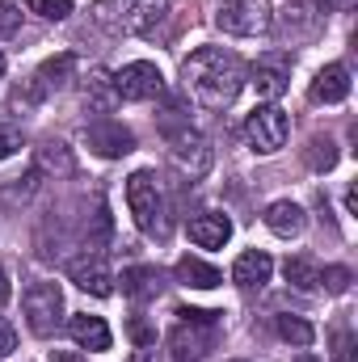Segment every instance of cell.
Here are the masks:
<instances>
[{"mask_svg":"<svg viewBox=\"0 0 358 362\" xmlns=\"http://www.w3.org/2000/svg\"><path fill=\"white\" fill-rule=\"evenodd\" d=\"M181 85L202 110H228L245 89V64L224 47H198L181 64Z\"/></svg>","mask_w":358,"mask_h":362,"instance_id":"6da1fadb","label":"cell"},{"mask_svg":"<svg viewBox=\"0 0 358 362\" xmlns=\"http://www.w3.org/2000/svg\"><path fill=\"white\" fill-rule=\"evenodd\" d=\"M169 13V0H93V21L110 34H152Z\"/></svg>","mask_w":358,"mask_h":362,"instance_id":"7a4b0ae2","label":"cell"},{"mask_svg":"<svg viewBox=\"0 0 358 362\" xmlns=\"http://www.w3.org/2000/svg\"><path fill=\"white\" fill-rule=\"evenodd\" d=\"M181 320L169 329V354L173 362H207L215 341H219V312H198V308H181Z\"/></svg>","mask_w":358,"mask_h":362,"instance_id":"3957f363","label":"cell"},{"mask_svg":"<svg viewBox=\"0 0 358 362\" xmlns=\"http://www.w3.org/2000/svg\"><path fill=\"white\" fill-rule=\"evenodd\" d=\"M127 206H131V219L144 236L161 240L169 232V206H165V189H161L156 173L139 169V173L127 177Z\"/></svg>","mask_w":358,"mask_h":362,"instance_id":"277c9868","label":"cell"},{"mask_svg":"<svg viewBox=\"0 0 358 362\" xmlns=\"http://www.w3.org/2000/svg\"><path fill=\"white\" fill-rule=\"evenodd\" d=\"M215 25L232 38H262L274 25L266 0H219L215 4Z\"/></svg>","mask_w":358,"mask_h":362,"instance_id":"5b68a950","label":"cell"},{"mask_svg":"<svg viewBox=\"0 0 358 362\" xmlns=\"http://www.w3.org/2000/svg\"><path fill=\"white\" fill-rule=\"evenodd\" d=\"M161 135H165V144H169L173 160H178L190 177H202V173L211 169V144H207V135H202L198 127L165 118V122H161Z\"/></svg>","mask_w":358,"mask_h":362,"instance_id":"8992f818","label":"cell"},{"mask_svg":"<svg viewBox=\"0 0 358 362\" xmlns=\"http://www.w3.org/2000/svg\"><path fill=\"white\" fill-rule=\"evenodd\" d=\"M25 308V325L34 337H55L59 325H64V291L59 282H34L21 299Z\"/></svg>","mask_w":358,"mask_h":362,"instance_id":"52a82bcc","label":"cell"},{"mask_svg":"<svg viewBox=\"0 0 358 362\" xmlns=\"http://www.w3.org/2000/svg\"><path fill=\"white\" fill-rule=\"evenodd\" d=\"M287 135H291V118H287L274 101L258 105V110L245 118V144H249L258 156L282 152V148H287Z\"/></svg>","mask_w":358,"mask_h":362,"instance_id":"ba28073f","label":"cell"},{"mask_svg":"<svg viewBox=\"0 0 358 362\" xmlns=\"http://www.w3.org/2000/svg\"><path fill=\"white\" fill-rule=\"evenodd\" d=\"M110 89H114L118 101H152V97L165 93V76H161L156 64L135 59V64H122V68L110 76Z\"/></svg>","mask_w":358,"mask_h":362,"instance_id":"9c48e42d","label":"cell"},{"mask_svg":"<svg viewBox=\"0 0 358 362\" xmlns=\"http://www.w3.org/2000/svg\"><path fill=\"white\" fill-rule=\"evenodd\" d=\"M245 76H249V85L262 101H278L291 85V55L287 51H266V55H258V64Z\"/></svg>","mask_w":358,"mask_h":362,"instance_id":"30bf717a","label":"cell"},{"mask_svg":"<svg viewBox=\"0 0 358 362\" xmlns=\"http://www.w3.org/2000/svg\"><path fill=\"white\" fill-rule=\"evenodd\" d=\"M85 139H89V148L97 156H105V160H118V156H127L131 148H135V135H131V127H122L118 118H110V114H101L97 122H93L89 131H85Z\"/></svg>","mask_w":358,"mask_h":362,"instance_id":"8fae6325","label":"cell"},{"mask_svg":"<svg viewBox=\"0 0 358 362\" xmlns=\"http://www.w3.org/2000/svg\"><path fill=\"white\" fill-rule=\"evenodd\" d=\"M190 240L198 249H224L232 240V219L224 211H198L190 219Z\"/></svg>","mask_w":358,"mask_h":362,"instance_id":"7c38bea8","label":"cell"},{"mask_svg":"<svg viewBox=\"0 0 358 362\" xmlns=\"http://www.w3.org/2000/svg\"><path fill=\"white\" fill-rule=\"evenodd\" d=\"M68 278L81 286V291H89V295H97V299H105V295H114V274L105 270V262L101 257H93V253H85V257H76L72 266H68Z\"/></svg>","mask_w":358,"mask_h":362,"instance_id":"4fadbf2b","label":"cell"},{"mask_svg":"<svg viewBox=\"0 0 358 362\" xmlns=\"http://www.w3.org/2000/svg\"><path fill=\"white\" fill-rule=\"evenodd\" d=\"M308 97H312L316 105H337V101H346V97H350V68H346V64H325V68L316 72Z\"/></svg>","mask_w":358,"mask_h":362,"instance_id":"5bb4252c","label":"cell"},{"mask_svg":"<svg viewBox=\"0 0 358 362\" xmlns=\"http://www.w3.org/2000/svg\"><path fill=\"white\" fill-rule=\"evenodd\" d=\"M270 274H274V262H270V253H262V249H245L232 262V282L241 291H262L270 282Z\"/></svg>","mask_w":358,"mask_h":362,"instance_id":"9a60e30c","label":"cell"},{"mask_svg":"<svg viewBox=\"0 0 358 362\" xmlns=\"http://www.w3.org/2000/svg\"><path fill=\"white\" fill-rule=\"evenodd\" d=\"M68 337L81 346V350H89V354H101V350H110V325L101 320V316H89V312H81V316H72L68 320Z\"/></svg>","mask_w":358,"mask_h":362,"instance_id":"2e32d148","label":"cell"},{"mask_svg":"<svg viewBox=\"0 0 358 362\" xmlns=\"http://www.w3.org/2000/svg\"><path fill=\"white\" fill-rule=\"evenodd\" d=\"M266 228L274 236H282V240H291V236H299L304 228H308V215H304V206L299 202H291V198H278V202H270L266 206Z\"/></svg>","mask_w":358,"mask_h":362,"instance_id":"e0dca14e","label":"cell"},{"mask_svg":"<svg viewBox=\"0 0 358 362\" xmlns=\"http://www.w3.org/2000/svg\"><path fill=\"white\" fill-rule=\"evenodd\" d=\"M114 282H122V295L135 299V303H148V299L161 295V270H152V266H131V270H122V278H114Z\"/></svg>","mask_w":358,"mask_h":362,"instance_id":"ac0fdd59","label":"cell"},{"mask_svg":"<svg viewBox=\"0 0 358 362\" xmlns=\"http://www.w3.org/2000/svg\"><path fill=\"white\" fill-rule=\"evenodd\" d=\"M173 278H178L181 286H194V291H211V286L224 282V274L215 270V266H207V262H198V257H181L178 266H173Z\"/></svg>","mask_w":358,"mask_h":362,"instance_id":"d6986e66","label":"cell"},{"mask_svg":"<svg viewBox=\"0 0 358 362\" xmlns=\"http://www.w3.org/2000/svg\"><path fill=\"white\" fill-rule=\"evenodd\" d=\"M282 270H287V282L295 291H304V295L321 291V262H312V257H287Z\"/></svg>","mask_w":358,"mask_h":362,"instance_id":"ffe728a7","label":"cell"},{"mask_svg":"<svg viewBox=\"0 0 358 362\" xmlns=\"http://www.w3.org/2000/svg\"><path fill=\"white\" fill-rule=\"evenodd\" d=\"M72 68H76V55H59V59L42 64V68H38V76H34L38 93H47V89H64V85H68V76H72Z\"/></svg>","mask_w":358,"mask_h":362,"instance_id":"44dd1931","label":"cell"},{"mask_svg":"<svg viewBox=\"0 0 358 362\" xmlns=\"http://www.w3.org/2000/svg\"><path fill=\"white\" fill-rule=\"evenodd\" d=\"M274 333L282 337V341H291V346H299V350H308L312 346V325L304 320V316H274Z\"/></svg>","mask_w":358,"mask_h":362,"instance_id":"7402d4cb","label":"cell"},{"mask_svg":"<svg viewBox=\"0 0 358 362\" xmlns=\"http://www.w3.org/2000/svg\"><path fill=\"white\" fill-rule=\"evenodd\" d=\"M287 34H295V38H312L316 34V17H312V4L308 0H295V4H287Z\"/></svg>","mask_w":358,"mask_h":362,"instance_id":"603a6c76","label":"cell"},{"mask_svg":"<svg viewBox=\"0 0 358 362\" xmlns=\"http://www.w3.org/2000/svg\"><path fill=\"white\" fill-rule=\"evenodd\" d=\"M85 101H89L93 114H110L114 110V89H110V81H105V72H93V81L85 85Z\"/></svg>","mask_w":358,"mask_h":362,"instance_id":"cb8c5ba5","label":"cell"},{"mask_svg":"<svg viewBox=\"0 0 358 362\" xmlns=\"http://www.w3.org/2000/svg\"><path fill=\"white\" fill-rule=\"evenodd\" d=\"M333 165H337V144H333L329 135H325V139L316 135V139L308 144V169H316V173H329Z\"/></svg>","mask_w":358,"mask_h":362,"instance_id":"d4e9b609","label":"cell"},{"mask_svg":"<svg viewBox=\"0 0 358 362\" xmlns=\"http://www.w3.org/2000/svg\"><path fill=\"white\" fill-rule=\"evenodd\" d=\"M30 13H38L42 21H68L72 17V0H30Z\"/></svg>","mask_w":358,"mask_h":362,"instance_id":"484cf974","label":"cell"},{"mask_svg":"<svg viewBox=\"0 0 358 362\" xmlns=\"http://www.w3.org/2000/svg\"><path fill=\"white\" fill-rule=\"evenodd\" d=\"M321 286H329L333 295H342V291L350 286V270H346V266H325V270H321Z\"/></svg>","mask_w":358,"mask_h":362,"instance_id":"4316f807","label":"cell"},{"mask_svg":"<svg viewBox=\"0 0 358 362\" xmlns=\"http://www.w3.org/2000/svg\"><path fill=\"white\" fill-rule=\"evenodd\" d=\"M17 25H21V8L0 0V38H13V34H17Z\"/></svg>","mask_w":358,"mask_h":362,"instance_id":"83f0119b","label":"cell"},{"mask_svg":"<svg viewBox=\"0 0 358 362\" xmlns=\"http://www.w3.org/2000/svg\"><path fill=\"white\" fill-rule=\"evenodd\" d=\"M17 148H21V131L8 127V122H0V160H8Z\"/></svg>","mask_w":358,"mask_h":362,"instance_id":"f1b7e54d","label":"cell"},{"mask_svg":"<svg viewBox=\"0 0 358 362\" xmlns=\"http://www.w3.org/2000/svg\"><path fill=\"white\" fill-rule=\"evenodd\" d=\"M13 350H17V329L8 320H0V358H8Z\"/></svg>","mask_w":358,"mask_h":362,"instance_id":"f546056e","label":"cell"},{"mask_svg":"<svg viewBox=\"0 0 358 362\" xmlns=\"http://www.w3.org/2000/svg\"><path fill=\"white\" fill-rule=\"evenodd\" d=\"M333 358L350 362V333H333Z\"/></svg>","mask_w":358,"mask_h":362,"instance_id":"4dcf8cb0","label":"cell"},{"mask_svg":"<svg viewBox=\"0 0 358 362\" xmlns=\"http://www.w3.org/2000/svg\"><path fill=\"white\" fill-rule=\"evenodd\" d=\"M358 0H321V8H329V13H350Z\"/></svg>","mask_w":358,"mask_h":362,"instance_id":"1f68e13d","label":"cell"},{"mask_svg":"<svg viewBox=\"0 0 358 362\" xmlns=\"http://www.w3.org/2000/svg\"><path fill=\"white\" fill-rule=\"evenodd\" d=\"M346 211H350V215L358 211V185H350V189H346Z\"/></svg>","mask_w":358,"mask_h":362,"instance_id":"d6a6232c","label":"cell"},{"mask_svg":"<svg viewBox=\"0 0 358 362\" xmlns=\"http://www.w3.org/2000/svg\"><path fill=\"white\" fill-rule=\"evenodd\" d=\"M8 303V278H4V270H0V308Z\"/></svg>","mask_w":358,"mask_h":362,"instance_id":"836d02e7","label":"cell"},{"mask_svg":"<svg viewBox=\"0 0 358 362\" xmlns=\"http://www.w3.org/2000/svg\"><path fill=\"white\" fill-rule=\"evenodd\" d=\"M295 362H321V358H312V354H299V358H295Z\"/></svg>","mask_w":358,"mask_h":362,"instance_id":"e575fe53","label":"cell"},{"mask_svg":"<svg viewBox=\"0 0 358 362\" xmlns=\"http://www.w3.org/2000/svg\"><path fill=\"white\" fill-rule=\"evenodd\" d=\"M0 81H4V55H0Z\"/></svg>","mask_w":358,"mask_h":362,"instance_id":"d590c367","label":"cell"}]
</instances>
